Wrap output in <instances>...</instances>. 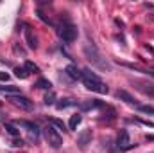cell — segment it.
Segmentation results:
<instances>
[{
    "instance_id": "cell-14",
    "label": "cell",
    "mask_w": 154,
    "mask_h": 153,
    "mask_svg": "<svg viewBox=\"0 0 154 153\" xmlns=\"http://www.w3.org/2000/svg\"><path fill=\"white\" fill-rule=\"evenodd\" d=\"M0 92L5 94L7 97H9V96H20V88H18V86H13V85H7V86L4 85V86H0Z\"/></svg>"
},
{
    "instance_id": "cell-26",
    "label": "cell",
    "mask_w": 154,
    "mask_h": 153,
    "mask_svg": "<svg viewBox=\"0 0 154 153\" xmlns=\"http://www.w3.org/2000/svg\"><path fill=\"white\" fill-rule=\"evenodd\" d=\"M13 146H14V148H22V146H23V141H22V139H14V141H13Z\"/></svg>"
},
{
    "instance_id": "cell-5",
    "label": "cell",
    "mask_w": 154,
    "mask_h": 153,
    "mask_svg": "<svg viewBox=\"0 0 154 153\" xmlns=\"http://www.w3.org/2000/svg\"><path fill=\"white\" fill-rule=\"evenodd\" d=\"M14 124H16V126H20V128H25V130L31 133V139H32V141H38L39 128H38V124H36V122H32V121H16Z\"/></svg>"
},
{
    "instance_id": "cell-4",
    "label": "cell",
    "mask_w": 154,
    "mask_h": 153,
    "mask_svg": "<svg viewBox=\"0 0 154 153\" xmlns=\"http://www.w3.org/2000/svg\"><path fill=\"white\" fill-rule=\"evenodd\" d=\"M43 137H45V141H47L52 148H59V146L63 144V137H61V133H59L52 124H47V126L43 128Z\"/></svg>"
},
{
    "instance_id": "cell-6",
    "label": "cell",
    "mask_w": 154,
    "mask_h": 153,
    "mask_svg": "<svg viewBox=\"0 0 154 153\" xmlns=\"http://www.w3.org/2000/svg\"><path fill=\"white\" fill-rule=\"evenodd\" d=\"M116 146H118L120 150H131V148H133L129 132H127L125 128H122V130L118 132V135H116Z\"/></svg>"
},
{
    "instance_id": "cell-24",
    "label": "cell",
    "mask_w": 154,
    "mask_h": 153,
    "mask_svg": "<svg viewBox=\"0 0 154 153\" xmlns=\"http://www.w3.org/2000/svg\"><path fill=\"white\" fill-rule=\"evenodd\" d=\"M36 15H38V18H39V20H43L45 24H48V25H52V22H50V20H48V18H47V16L43 15V11H41V9H38V11H36Z\"/></svg>"
},
{
    "instance_id": "cell-2",
    "label": "cell",
    "mask_w": 154,
    "mask_h": 153,
    "mask_svg": "<svg viewBox=\"0 0 154 153\" xmlns=\"http://www.w3.org/2000/svg\"><path fill=\"white\" fill-rule=\"evenodd\" d=\"M56 31H57V36L65 43H74L77 40V27L70 22L68 16H61L59 18V22L56 24Z\"/></svg>"
},
{
    "instance_id": "cell-11",
    "label": "cell",
    "mask_w": 154,
    "mask_h": 153,
    "mask_svg": "<svg viewBox=\"0 0 154 153\" xmlns=\"http://www.w3.org/2000/svg\"><path fill=\"white\" fill-rule=\"evenodd\" d=\"M90 141H91V130H82V132L79 133V137H77L79 148H86Z\"/></svg>"
},
{
    "instance_id": "cell-12",
    "label": "cell",
    "mask_w": 154,
    "mask_h": 153,
    "mask_svg": "<svg viewBox=\"0 0 154 153\" xmlns=\"http://www.w3.org/2000/svg\"><path fill=\"white\" fill-rule=\"evenodd\" d=\"M25 43L29 45V49H38V40L34 36V33L31 31V27H25Z\"/></svg>"
},
{
    "instance_id": "cell-15",
    "label": "cell",
    "mask_w": 154,
    "mask_h": 153,
    "mask_svg": "<svg viewBox=\"0 0 154 153\" xmlns=\"http://www.w3.org/2000/svg\"><path fill=\"white\" fill-rule=\"evenodd\" d=\"M81 121H82V115L74 114L72 117H70V121H68V128H70V130H77V126L81 124Z\"/></svg>"
},
{
    "instance_id": "cell-3",
    "label": "cell",
    "mask_w": 154,
    "mask_h": 153,
    "mask_svg": "<svg viewBox=\"0 0 154 153\" xmlns=\"http://www.w3.org/2000/svg\"><path fill=\"white\" fill-rule=\"evenodd\" d=\"M84 54H86V58L91 61V65H97V67L102 69V70H108V69H109L108 61L102 60L100 52L97 50V47H95L93 43H86V45H84Z\"/></svg>"
},
{
    "instance_id": "cell-16",
    "label": "cell",
    "mask_w": 154,
    "mask_h": 153,
    "mask_svg": "<svg viewBox=\"0 0 154 153\" xmlns=\"http://www.w3.org/2000/svg\"><path fill=\"white\" fill-rule=\"evenodd\" d=\"M77 101H74V99H61L59 103H56V108L57 110H65V108H68V106H75Z\"/></svg>"
},
{
    "instance_id": "cell-19",
    "label": "cell",
    "mask_w": 154,
    "mask_h": 153,
    "mask_svg": "<svg viewBox=\"0 0 154 153\" xmlns=\"http://www.w3.org/2000/svg\"><path fill=\"white\" fill-rule=\"evenodd\" d=\"M115 117H116V110H115V108L106 106V114H104V117H102V119H106L108 122H111V121H115Z\"/></svg>"
},
{
    "instance_id": "cell-27",
    "label": "cell",
    "mask_w": 154,
    "mask_h": 153,
    "mask_svg": "<svg viewBox=\"0 0 154 153\" xmlns=\"http://www.w3.org/2000/svg\"><path fill=\"white\" fill-rule=\"evenodd\" d=\"M9 79V74L7 72H0V81H7Z\"/></svg>"
},
{
    "instance_id": "cell-1",
    "label": "cell",
    "mask_w": 154,
    "mask_h": 153,
    "mask_svg": "<svg viewBox=\"0 0 154 153\" xmlns=\"http://www.w3.org/2000/svg\"><path fill=\"white\" fill-rule=\"evenodd\" d=\"M81 74H82V83H84V86L88 88V90H91V92H97V94H108L109 92V88H108V85L100 79V77L97 76L95 72H91V69L90 67H86V69H82L81 70Z\"/></svg>"
},
{
    "instance_id": "cell-9",
    "label": "cell",
    "mask_w": 154,
    "mask_h": 153,
    "mask_svg": "<svg viewBox=\"0 0 154 153\" xmlns=\"http://www.w3.org/2000/svg\"><path fill=\"white\" fill-rule=\"evenodd\" d=\"M100 106H104V105H102V101H99V99H86V101L79 103V108H81V112L95 110V108H100Z\"/></svg>"
},
{
    "instance_id": "cell-25",
    "label": "cell",
    "mask_w": 154,
    "mask_h": 153,
    "mask_svg": "<svg viewBox=\"0 0 154 153\" xmlns=\"http://www.w3.org/2000/svg\"><path fill=\"white\" fill-rule=\"evenodd\" d=\"M138 110L140 112H143V114H154V106H138Z\"/></svg>"
},
{
    "instance_id": "cell-20",
    "label": "cell",
    "mask_w": 154,
    "mask_h": 153,
    "mask_svg": "<svg viewBox=\"0 0 154 153\" xmlns=\"http://www.w3.org/2000/svg\"><path fill=\"white\" fill-rule=\"evenodd\" d=\"M50 124H52V126H54L57 132H59V130H63V132L66 130V124H65L61 119H56V117H54V119H50Z\"/></svg>"
},
{
    "instance_id": "cell-28",
    "label": "cell",
    "mask_w": 154,
    "mask_h": 153,
    "mask_svg": "<svg viewBox=\"0 0 154 153\" xmlns=\"http://www.w3.org/2000/svg\"><path fill=\"white\" fill-rule=\"evenodd\" d=\"M145 139H147V141H154V135H147Z\"/></svg>"
},
{
    "instance_id": "cell-17",
    "label": "cell",
    "mask_w": 154,
    "mask_h": 153,
    "mask_svg": "<svg viewBox=\"0 0 154 153\" xmlns=\"http://www.w3.org/2000/svg\"><path fill=\"white\" fill-rule=\"evenodd\" d=\"M5 132L9 133V135H13V137H18L20 135V130H18V126L16 124H11V122H5Z\"/></svg>"
},
{
    "instance_id": "cell-23",
    "label": "cell",
    "mask_w": 154,
    "mask_h": 153,
    "mask_svg": "<svg viewBox=\"0 0 154 153\" xmlns=\"http://www.w3.org/2000/svg\"><path fill=\"white\" fill-rule=\"evenodd\" d=\"M23 67H25V70H27V72H39L38 65H36V63H32V61H29V60L25 61V65H23Z\"/></svg>"
},
{
    "instance_id": "cell-21",
    "label": "cell",
    "mask_w": 154,
    "mask_h": 153,
    "mask_svg": "<svg viewBox=\"0 0 154 153\" xmlns=\"http://www.w3.org/2000/svg\"><path fill=\"white\" fill-rule=\"evenodd\" d=\"M14 76L20 77V79H27L29 77V72L25 70V67H14Z\"/></svg>"
},
{
    "instance_id": "cell-18",
    "label": "cell",
    "mask_w": 154,
    "mask_h": 153,
    "mask_svg": "<svg viewBox=\"0 0 154 153\" xmlns=\"http://www.w3.org/2000/svg\"><path fill=\"white\" fill-rule=\"evenodd\" d=\"M36 86L41 88V90H48L50 92V88H52V83L48 81V79H43V77H39L38 81H36Z\"/></svg>"
},
{
    "instance_id": "cell-10",
    "label": "cell",
    "mask_w": 154,
    "mask_h": 153,
    "mask_svg": "<svg viewBox=\"0 0 154 153\" xmlns=\"http://www.w3.org/2000/svg\"><path fill=\"white\" fill-rule=\"evenodd\" d=\"M116 97H118L120 101H124V103L131 105V106H136V108L140 106V105H138V101H136V99H134V97L127 92V90H118V92H116Z\"/></svg>"
},
{
    "instance_id": "cell-13",
    "label": "cell",
    "mask_w": 154,
    "mask_h": 153,
    "mask_svg": "<svg viewBox=\"0 0 154 153\" xmlns=\"http://www.w3.org/2000/svg\"><path fill=\"white\" fill-rule=\"evenodd\" d=\"M65 74L70 77V79H81V77H82L81 70L77 69V65H74V63H72V65H68V67L65 69Z\"/></svg>"
},
{
    "instance_id": "cell-7",
    "label": "cell",
    "mask_w": 154,
    "mask_h": 153,
    "mask_svg": "<svg viewBox=\"0 0 154 153\" xmlns=\"http://www.w3.org/2000/svg\"><path fill=\"white\" fill-rule=\"evenodd\" d=\"M7 99H9L14 106L22 108V110H31V108H32V103H31L25 96H22V94H20V96H9Z\"/></svg>"
},
{
    "instance_id": "cell-22",
    "label": "cell",
    "mask_w": 154,
    "mask_h": 153,
    "mask_svg": "<svg viewBox=\"0 0 154 153\" xmlns=\"http://www.w3.org/2000/svg\"><path fill=\"white\" fill-rule=\"evenodd\" d=\"M43 103H45L47 106H50V105H54V103H56V94H54V92H47V96H45V99H43Z\"/></svg>"
},
{
    "instance_id": "cell-8",
    "label": "cell",
    "mask_w": 154,
    "mask_h": 153,
    "mask_svg": "<svg viewBox=\"0 0 154 153\" xmlns=\"http://www.w3.org/2000/svg\"><path fill=\"white\" fill-rule=\"evenodd\" d=\"M133 86L136 90H140L143 96L154 97V85L152 83H147V81H133Z\"/></svg>"
}]
</instances>
